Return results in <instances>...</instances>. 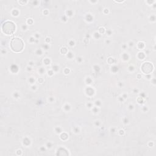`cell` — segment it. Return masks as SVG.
<instances>
[{
    "instance_id": "4",
    "label": "cell",
    "mask_w": 156,
    "mask_h": 156,
    "mask_svg": "<svg viewBox=\"0 0 156 156\" xmlns=\"http://www.w3.org/2000/svg\"><path fill=\"white\" fill-rule=\"evenodd\" d=\"M26 2L27 1H19V3H20L21 5H24Z\"/></svg>"
},
{
    "instance_id": "2",
    "label": "cell",
    "mask_w": 156,
    "mask_h": 156,
    "mask_svg": "<svg viewBox=\"0 0 156 156\" xmlns=\"http://www.w3.org/2000/svg\"><path fill=\"white\" fill-rule=\"evenodd\" d=\"M16 29L15 24L11 21H7L2 25V30L6 35H12Z\"/></svg>"
},
{
    "instance_id": "3",
    "label": "cell",
    "mask_w": 156,
    "mask_h": 156,
    "mask_svg": "<svg viewBox=\"0 0 156 156\" xmlns=\"http://www.w3.org/2000/svg\"><path fill=\"white\" fill-rule=\"evenodd\" d=\"M153 69L152 65L149 62H145L141 66V71L144 74H149Z\"/></svg>"
},
{
    "instance_id": "1",
    "label": "cell",
    "mask_w": 156,
    "mask_h": 156,
    "mask_svg": "<svg viewBox=\"0 0 156 156\" xmlns=\"http://www.w3.org/2000/svg\"><path fill=\"white\" fill-rule=\"evenodd\" d=\"M24 42L20 38L15 37L10 41L11 49L15 52H20L22 51L24 48Z\"/></svg>"
}]
</instances>
